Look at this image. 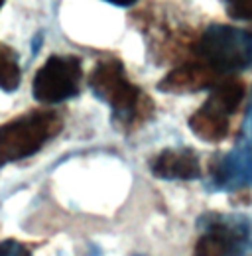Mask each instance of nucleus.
<instances>
[{"label":"nucleus","mask_w":252,"mask_h":256,"mask_svg":"<svg viewBox=\"0 0 252 256\" xmlns=\"http://www.w3.org/2000/svg\"><path fill=\"white\" fill-rule=\"evenodd\" d=\"M248 238V226L244 224L213 221L199 236L193 256H240Z\"/></svg>","instance_id":"obj_6"},{"label":"nucleus","mask_w":252,"mask_h":256,"mask_svg":"<svg viewBox=\"0 0 252 256\" xmlns=\"http://www.w3.org/2000/svg\"><path fill=\"white\" fill-rule=\"evenodd\" d=\"M104 2H110L114 6H132L136 0H104Z\"/></svg>","instance_id":"obj_14"},{"label":"nucleus","mask_w":252,"mask_h":256,"mask_svg":"<svg viewBox=\"0 0 252 256\" xmlns=\"http://www.w3.org/2000/svg\"><path fill=\"white\" fill-rule=\"evenodd\" d=\"M211 180L215 188L228 192L252 186V106L234 148L211 166Z\"/></svg>","instance_id":"obj_5"},{"label":"nucleus","mask_w":252,"mask_h":256,"mask_svg":"<svg viewBox=\"0 0 252 256\" xmlns=\"http://www.w3.org/2000/svg\"><path fill=\"white\" fill-rule=\"evenodd\" d=\"M89 85L94 96L110 106L112 122L122 130L142 124L154 110L152 100L128 79L124 65L116 58L100 60L94 65Z\"/></svg>","instance_id":"obj_1"},{"label":"nucleus","mask_w":252,"mask_h":256,"mask_svg":"<svg viewBox=\"0 0 252 256\" xmlns=\"http://www.w3.org/2000/svg\"><path fill=\"white\" fill-rule=\"evenodd\" d=\"M211 67L203 62H193V64L180 65L172 69L160 83L158 89L162 93H195L201 89H209L217 85L220 79Z\"/></svg>","instance_id":"obj_7"},{"label":"nucleus","mask_w":252,"mask_h":256,"mask_svg":"<svg viewBox=\"0 0 252 256\" xmlns=\"http://www.w3.org/2000/svg\"><path fill=\"white\" fill-rule=\"evenodd\" d=\"M63 128V118L54 110H30L0 124V166L20 162L40 152Z\"/></svg>","instance_id":"obj_2"},{"label":"nucleus","mask_w":252,"mask_h":256,"mask_svg":"<svg viewBox=\"0 0 252 256\" xmlns=\"http://www.w3.org/2000/svg\"><path fill=\"white\" fill-rule=\"evenodd\" d=\"M226 12L234 20H250L252 18V0H222Z\"/></svg>","instance_id":"obj_12"},{"label":"nucleus","mask_w":252,"mask_h":256,"mask_svg":"<svg viewBox=\"0 0 252 256\" xmlns=\"http://www.w3.org/2000/svg\"><path fill=\"white\" fill-rule=\"evenodd\" d=\"M20 79H22V73H20L16 52L0 42V89L10 93L18 89Z\"/></svg>","instance_id":"obj_11"},{"label":"nucleus","mask_w":252,"mask_h":256,"mask_svg":"<svg viewBox=\"0 0 252 256\" xmlns=\"http://www.w3.org/2000/svg\"><path fill=\"white\" fill-rule=\"evenodd\" d=\"M242 98H244V87H242L240 81H236V79H222L217 85L211 87V95H209V98L205 102L211 108L219 110L220 114L230 116L240 106Z\"/></svg>","instance_id":"obj_10"},{"label":"nucleus","mask_w":252,"mask_h":256,"mask_svg":"<svg viewBox=\"0 0 252 256\" xmlns=\"http://www.w3.org/2000/svg\"><path fill=\"white\" fill-rule=\"evenodd\" d=\"M152 174L160 180H195L201 176L199 158L189 148L162 150L150 162Z\"/></svg>","instance_id":"obj_8"},{"label":"nucleus","mask_w":252,"mask_h":256,"mask_svg":"<svg viewBox=\"0 0 252 256\" xmlns=\"http://www.w3.org/2000/svg\"><path fill=\"white\" fill-rule=\"evenodd\" d=\"M2 4H4V0H0V6H2Z\"/></svg>","instance_id":"obj_15"},{"label":"nucleus","mask_w":252,"mask_h":256,"mask_svg":"<svg viewBox=\"0 0 252 256\" xmlns=\"http://www.w3.org/2000/svg\"><path fill=\"white\" fill-rule=\"evenodd\" d=\"M199 62L211 67L217 75L240 71L252 65V34L213 24L197 42Z\"/></svg>","instance_id":"obj_3"},{"label":"nucleus","mask_w":252,"mask_h":256,"mask_svg":"<svg viewBox=\"0 0 252 256\" xmlns=\"http://www.w3.org/2000/svg\"><path fill=\"white\" fill-rule=\"evenodd\" d=\"M228 122H230V116L220 114L219 110L211 108L205 102L201 108H197L191 114L189 128H191V132L199 140L215 144V142H220V140L226 138V134H228Z\"/></svg>","instance_id":"obj_9"},{"label":"nucleus","mask_w":252,"mask_h":256,"mask_svg":"<svg viewBox=\"0 0 252 256\" xmlns=\"http://www.w3.org/2000/svg\"><path fill=\"white\" fill-rule=\"evenodd\" d=\"M81 60L75 56H52L34 77L32 93L40 102H62L79 93Z\"/></svg>","instance_id":"obj_4"},{"label":"nucleus","mask_w":252,"mask_h":256,"mask_svg":"<svg viewBox=\"0 0 252 256\" xmlns=\"http://www.w3.org/2000/svg\"><path fill=\"white\" fill-rule=\"evenodd\" d=\"M0 256H32L30 248L20 240L6 238L0 242Z\"/></svg>","instance_id":"obj_13"}]
</instances>
